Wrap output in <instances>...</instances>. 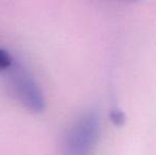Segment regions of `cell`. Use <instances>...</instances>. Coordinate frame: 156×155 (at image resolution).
Here are the masks:
<instances>
[{
    "label": "cell",
    "instance_id": "3957f363",
    "mask_svg": "<svg viewBox=\"0 0 156 155\" xmlns=\"http://www.w3.org/2000/svg\"><path fill=\"white\" fill-rule=\"evenodd\" d=\"M14 64L12 56L6 50L0 48V71L9 70Z\"/></svg>",
    "mask_w": 156,
    "mask_h": 155
},
{
    "label": "cell",
    "instance_id": "7a4b0ae2",
    "mask_svg": "<svg viewBox=\"0 0 156 155\" xmlns=\"http://www.w3.org/2000/svg\"><path fill=\"white\" fill-rule=\"evenodd\" d=\"M9 81L15 98L32 113H41L46 107V100L41 87L31 73L20 64H13Z\"/></svg>",
    "mask_w": 156,
    "mask_h": 155
},
{
    "label": "cell",
    "instance_id": "6da1fadb",
    "mask_svg": "<svg viewBox=\"0 0 156 155\" xmlns=\"http://www.w3.org/2000/svg\"><path fill=\"white\" fill-rule=\"evenodd\" d=\"M101 133V120L97 112L82 114L69 126L62 143V155H94Z\"/></svg>",
    "mask_w": 156,
    "mask_h": 155
}]
</instances>
